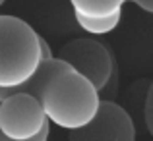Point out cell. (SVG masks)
<instances>
[{
	"label": "cell",
	"mask_w": 153,
	"mask_h": 141,
	"mask_svg": "<svg viewBox=\"0 0 153 141\" xmlns=\"http://www.w3.org/2000/svg\"><path fill=\"white\" fill-rule=\"evenodd\" d=\"M14 93L33 95L41 103L47 120L70 131L87 126L101 108L95 85L60 58L41 62L33 78L16 87Z\"/></svg>",
	"instance_id": "obj_1"
},
{
	"label": "cell",
	"mask_w": 153,
	"mask_h": 141,
	"mask_svg": "<svg viewBox=\"0 0 153 141\" xmlns=\"http://www.w3.org/2000/svg\"><path fill=\"white\" fill-rule=\"evenodd\" d=\"M41 62V35L23 19L0 14V87L27 83Z\"/></svg>",
	"instance_id": "obj_2"
},
{
	"label": "cell",
	"mask_w": 153,
	"mask_h": 141,
	"mask_svg": "<svg viewBox=\"0 0 153 141\" xmlns=\"http://www.w3.org/2000/svg\"><path fill=\"white\" fill-rule=\"evenodd\" d=\"M56 58L64 60L78 74L87 78L99 93L108 85L111 75L114 74L111 50L95 39H74L60 48Z\"/></svg>",
	"instance_id": "obj_3"
},
{
	"label": "cell",
	"mask_w": 153,
	"mask_h": 141,
	"mask_svg": "<svg viewBox=\"0 0 153 141\" xmlns=\"http://www.w3.org/2000/svg\"><path fill=\"white\" fill-rule=\"evenodd\" d=\"M41 103L33 95L12 93L0 103V131L14 141H27L49 126Z\"/></svg>",
	"instance_id": "obj_4"
},
{
	"label": "cell",
	"mask_w": 153,
	"mask_h": 141,
	"mask_svg": "<svg viewBox=\"0 0 153 141\" xmlns=\"http://www.w3.org/2000/svg\"><path fill=\"white\" fill-rule=\"evenodd\" d=\"M70 141H136V128L120 104L101 100L97 116L87 126L72 131Z\"/></svg>",
	"instance_id": "obj_5"
},
{
	"label": "cell",
	"mask_w": 153,
	"mask_h": 141,
	"mask_svg": "<svg viewBox=\"0 0 153 141\" xmlns=\"http://www.w3.org/2000/svg\"><path fill=\"white\" fill-rule=\"evenodd\" d=\"M126 0H70L76 16L82 18H108L120 14Z\"/></svg>",
	"instance_id": "obj_6"
},
{
	"label": "cell",
	"mask_w": 153,
	"mask_h": 141,
	"mask_svg": "<svg viewBox=\"0 0 153 141\" xmlns=\"http://www.w3.org/2000/svg\"><path fill=\"white\" fill-rule=\"evenodd\" d=\"M120 16L122 14H114L108 16V18H82V16H76V21L82 27L85 33L89 35H107L111 31H114L120 23Z\"/></svg>",
	"instance_id": "obj_7"
},
{
	"label": "cell",
	"mask_w": 153,
	"mask_h": 141,
	"mask_svg": "<svg viewBox=\"0 0 153 141\" xmlns=\"http://www.w3.org/2000/svg\"><path fill=\"white\" fill-rule=\"evenodd\" d=\"M143 118H146V126H147V131L151 134L153 137V81L147 89V95H146V106H143Z\"/></svg>",
	"instance_id": "obj_8"
},
{
	"label": "cell",
	"mask_w": 153,
	"mask_h": 141,
	"mask_svg": "<svg viewBox=\"0 0 153 141\" xmlns=\"http://www.w3.org/2000/svg\"><path fill=\"white\" fill-rule=\"evenodd\" d=\"M49 135H51V124L45 128V130L41 131L39 135H35L33 139H27V141H49ZM0 141H14V139H10V137H6V135L0 131Z\"/></svg>",
	"instance_id": "obj_9"
},
{
	"label": "cell",
	"mask_w": 153,
	"mask_h": 141,
	"mask_svg": "<svg viewBox=\"0 0 153 141\" xmlns=\"http://www.w3.org/2000/svg\"><path fill=\"white\" fill-rule=\"evenodd\" d=\"M41 58H43V62H49V60L54 58V56H52L51 47H49V43H47L43 37H41Z\"/></svg>",
	"instance_id": "obj_10"
},
{
	"label": "cell",
	"mask_w": 153,
	"mask_h": 141,
	"mask_svg": "<svg viewBox=\"0 0 153 141\" xmlns=\"http://www.w3.org/2000/svg\"><path fill=\"white\" fill-rule=\"evenodd\" d=\"M126 2H134L136 6H140L143 12L153 14V0H126Z\"/></svg>",
	"instance_id": "obj_11"
},
{
	"label": "cell",
	"mask_w": 153,
	"mask_h": 141,
	"mask_svg": "<svg viewBox=\"0 0 153 141\" xmlns=\"http://www.w3.org/2000/svg\"><path fill=\"white\" fill-rule=\"evenodd\" d=\"M4 2H6V0H0V6H2V4H4Z\"/></svg>",
	"instance_id": "obj_12"
}]
</instances>
